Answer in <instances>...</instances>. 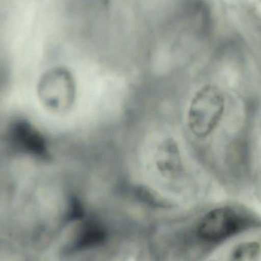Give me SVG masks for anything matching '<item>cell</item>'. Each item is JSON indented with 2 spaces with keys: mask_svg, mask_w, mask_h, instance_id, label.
I'll use <instances>...</instances> for the list:
<instances>
[{
  "mask_svg": "<svg viewBox=\"0 0 261 261\" xmlns=\"http://www.w3.org/2000/svg\"><path fill=\"white\" fill-rule=\"evenodd\" d=\"M260 113V75L243 66H228L193 93L187 126L198 140L213 143L216 173L232 176L250 167Z\"/></svg>",
  "mask_w": 261,
  "mask_h": 261,
  "instance_id": "1",
  "label": "cell"
},
{
  "mask_svg": "<svg viewBox=\"0 0 261 261\" xmlns=\"http://www.w3.org/2000/svg\"><path fill=\"white\" fill-rule=\"evenodd\" d=\"M260 226V218L246 207L224 204L212 208L201 218L196 234L203 243L216 245Z\"/></svg>",
  "mask_w": 261,
  "mask_h": 261,
  "instance_id": "2",
  "label": "cell"
},
{
  "mask_svg": "<svg viewBox=\"0 0 261 261\" xmlns=\"http://www.w3.org/2000/svg\"><path fill=\"white\" fill-rule=\"evenodd\" d=\"M44 96L47 107L64 113L69 111L76 99V84L67 69L57 67L47 72L44 77Z\"/></svg>",
  "mask_w": 261,
  "mask_h": 261,
  "instance_id": "3",
  "label": "cell"
},
{
  "mask_svg": "<svg viewBox=\"0 0 261 261\" xmlns=\"http://www.w3.org/2000/svg\"><path fill=\"white\" fill-rule=\"evenodd\" d=\"M154 166L158 173L168 180H179L185 174L177 143L172 138L163 140L154 152Z\"/></svg>",
  "mask_w": 261,
  "mask_h": 261,
  "instance_id": "4",
  "label": "cell"
},
{
  "mask_svg": "<svg viewBox=\"0 0 261 261\" xmlns=\"http://www.w3.org/2000/svg\"><path fill=\"white\" fill-rule=\"evenodd\" d=\"M105 236L103 228L99 224L87 221L78 228L73 242L70 244V250L76 251L99 245L103 241Z\"/></svg>",
  "mask_w": 261,
  "mask_h": 261,
  "instance_id": "5",
  "label": "cell"
},
{
  "mask_svg": "<svg viewBox=\"0 0 261 261\" xmlns=\"http://www.w3.org/2000/svg\"><path fill=\"white\" fill-rule=\"evenodd\" d=\"M260 245L255 241H248L236 245L228 255L227 261H259Z\"/></svg>",
  "mask_w": 261,
  "mask_h": 261,
  "instance_id": "6",
  "label": "cell"
},
{
  "mask_svg": "<svg viewBox=\"0 0 261 261\" xmlns=\"http://www.w3.org/2000/svg\"><path fill=\"white\" fill-rule=\"evenodd\" d=\"M256 188L261 193V119L257 130V145L255 158Z\"/></svg>",
  "mask_w": 261,
  "mask_h": 261,
  "instance_id": "7",
  "label": "cell"
}]
</instances>
